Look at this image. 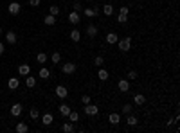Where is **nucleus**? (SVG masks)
<instances>
[{"label": "nucleus", "mask_w": 180, "mask_h": 133, "mask_svg": "<svg viewBox=\"0 0 180 133\" xmlns=\"http://www.w3.org/2000/svg\"><path fill=\"white\" fill-rule=\"evenodd\" d=\"M117 47H119L121 52H128V50L132 49V38H130V36L119 38V40H117Z\"/></svg>", "instance_id": "obj_1"}, {"label": "nucleus", "mask_w": 180, "mask_h": 133, "mask_svg": "<svg viewBox=\"0 0 180 133\" xmlns=\"http://www.w3.org/2000/svg\"><path fill=\"white\" fill-rule=\"evenodd\" d=\"M83 110H85V113H87V115H90V117H94V115H97V113H99L97 106H96V104H92V103L85 104V106H83Z\"/></svg>", "instance_id": "obj_2"}, {"label": "nucleus", "mask_w": 180, "mask_h": 133, "mask_svg": "<svg viewBox=\"0 0 180 133\" xmlns=\"http://www.w3.org/2000/svg\"><path fill=\"white\" fill-rule=\"evenodd\" d=\"M83 14H85L87 18H94V16L99 14V7H97V5H96V7H87V9H83Z\"/></svg>", "instance_id": "obj_3"}, {"label": "nucleus", "mask_w": 180, "mask_h": 133, "mask_svg": "<svg viewBox=\"0 0 180 133\" xmlns=\"http://www.w3.org/2000/svg\"><path fill=\"white\" fill-rule=\"evenodd\" d=\"M54 92H56V95H58L59 99H65V97L69 95V88H67V86H63V85H58Z\"/></svg>", "instance_id": "obj_4"}, {"label": "nucleus", "mask_w": 180, "mask_h": 133, "mask_svg": "<svg viewBox=\"0 0 180 133\" xmlns=\"http://www.w3.org/2000/svg\"><path fill=\"white\" fill-rule=\"evenodd\" d=\"M20 9H22V5L18 4V0H14V2H11V4H9V7H7V11H9V14H18V13H20Z\"/></svg>", "instance_id": "obj_5"}, {"label": "nucleus", "mask_w": 180, "mask_h": 133, "mask_svg": "<svg viewBox=\"0 0 180 133\" xmlns=\"http://www.w3.org/2000/svg\"><path fill=\"white\" fill-rule=\"evenodd\" d=\"M76 63H63V67H61V72L63 74H74L76 72Z\"/></svg>", "instance_id": "obj_6"}, {"label": "nucleus", "mask_w": 180, "mask_h": 133, "mask_svg": "<svg viewBox=\"0 0 180 133\" xmlns=\"http://www.w3.org/2000/svg\"><path fill=\"white\" fill-rule=\"evenodd\" d=\"M87 36H88V38H96V36H97V25L88 23V25H87Z\"/></svg>", "instance_id": "obj_7"}, {"label": "nucleus", "mask_w": 180, "mask_h": 133, "mask_svg": "<svg viewBox=\"0 0 180 133\" xmlns=\"http://www.w3.org/2000/svg\"><path fill=\"white\" fill-rule=\"evenodd\" d=\"M69 22H70L72 25H78V23L81 22V16H79V13H76V11H72V13L69 14Z\"/></svg>", "instance_id": "obj_8"}, {"label": "nucleus", "mask_w": 180, "mask_h": 133, "mask_svg": "<svg viewBox=\"0 0 180 133\" xmlns=\"http://www.w3.org/2000/svg\"><path fill=\"white\" fill-rule=\"evenodd\" d=\"M18 74H20V76H23V77H25V76H29V74H31V67H29L27 63H22V65L18 67Z\"/></svg>", "instance_id": "obj_9"}, {"label": "nucleus", "mask_w": 180, "mask_h": 133, "mask_svg": "<svg viewBox=\"0 0 180 133\" xmlns=\"http://www.w3.org/2000/svg\"><path fill=\"white\" fill-rule=\"evenodd\" d=\"M117 88H119V92H128L130 90V81L128 79H121L117 83Z\"/></svg>", "instance_id": "obj_10"}, {"label": "nucleus", "mask_w": 180, "mask_h": 133, "mask_svg": "<svg viewBox=\"0 0 180 133\" xmlns=\"http://www.w3.org/2000/svg\"><path fill=\"white\" fill-rule=\"evenodd\" d=\"M22 110H23V108H22V104H20V103H16V104H13V106H11V115H13V117H20V115H22Z\"/></svg>", "instance_id": "obj_11"}, {"label": "nucleus", "mask_w": 180, "mask_h": 133, "mask_svg": "<svg viewBox=\"0 0 180 133\" xmlns=\"http://www.w3.org/2000/svg\"><path fill=\"white\" fill-rule=\"evenodd\" d=\"M69 36H70V40H72V41H76V43H78V41L81 40V31H79V29H72V31L69 32Z\"/></svg>", "instance_id": "obj_12"}, {"label": "nucleus", "mask_w": 180, "mask_h": 133, "mask_svg": "<svg viewBox=\"0 0 180 133\" xmlns=\"http://www.w3.org/2000/svg\"><path fill=\"white\" fill-rule=\"evenodd\" d=\"M7 86H9L11 90H16V88L20 86V79H18V77H9V81H7Z\"/></svg>", "instance_id": "obj_13"}, {"label": "nucleus", "mask_w": 180, "mask_h": 133, "mask_svg": "<svg viewBox=\"0 0 180 133\" xmlns=\"http://www.w3.org/2000/svg\"><path fill=\"white\" fill-rule=\"evenodd\" d=\"M41 122H43V126H50V124L54 122V117H52V113H43V117H41Z\"/></svg>", "instance_id": "obj_14"}, {"label": "nucleus", "mask_w": 180, "mask_h": 133, "mask_svg": "<svg viewBox=\"0 0 180 133\" xmlns=\"http://www.w3.org/2000/svg\"><path fill=\"white\" fill-rule=\"evenodd\" d=\"M108 121H110V124H114V126H117V124L121 122V115L114 112V113H110V115H108Z\"/></svg>", "instance_id": "obj_15"}, {"label": "nucleus", "mask_w": 180, "mask_h": 133, "mask_svg": "<svg viewBox=\"0 0 180 133\" xmlns=\"http://www.w3.org/2000/svg\"><path fill=\"white\" fill-rule=\"evenodd\" d=\"M5 41H7L9 45H14V43H16V34H14L13 31L5 32Z\"/></svg>", "instance_id": "obj_16"}, {"label": "nucleus", "mask_w": 180, "mask_h": 133, "mask_svg": "<svg viewBox=\"0 0 180 133\" xmlns=\"http://www.w3.org/2000/svg\"><path fill=\"white\" fill-rule=\"evenodd\" d=\"M117 40H119V34H115V32H108L106 34V43L114 45V43H117Z\"/></svg>", "instance_id": "obj_17"}, {"label": "nucleus", "mask_w": 180, "mask_h": 133, "mask_svg": "<svg viewBox=\"0 0 180 133\" xmlns=\"http://www.w3.org/2000/svg\"><path fill=\"white\" fill-rule=\"evenodd\" d=\"M133 103H135L137 106H142V104L146 103V97H144L142 94H135V95H133Z\"/></svg>", "instance_id": "obj_18"}, {"label": "nucleus", "mask_w": 180, "mask_h": 133, "mask_svg": "<svg viewBox=\"0 0 180 133\" xmlns=\"http://www.w3.org/2000/svg\"><path fill=\"white\" fill-rule=\"evenodd\" d=\"M72 110H70V106L69 104H65V103H61L59 104V113L63 115V117H69V113H70Z\"/></svg>", "instance_id": "obj_19"}, {"label": "nucleus", "mask_w": 180, "mask_h": 133, "mask_svg": "<svg viewBox=\"0 0 180 133\" xmlns=\"http://www.w3.org/2000/svg\"><path fill=\"white\" fill-rule=\"evenodd\" d=\"M108 76H110L108 70H105V68H99V70H97V79H99V81H106Z\"/></svg>", "instance_id": "obj_20"}, {"label": "nucleus", "mask_w": 180, "mask_h": 133, "mask_svg": "<svg viewBox=\"0 0 180 133\" xmlns=\"http://www.w3.org/2000/svg\"><path fill=\"white\" fill-rule=\"evenodd\" d=\"M137 122H139V119H137L135 115H132V113L126 115V124H128V126H137Z\"/></svg>", "instance_id": "obj_21"}, {"label": "nucleus", "mask_w": 180, "mask_h": 133, "mask_svg": "<svg viewBox=\"0 0 180 133\" xmlns=\"http://www.w3.org/2000/svg\"><path fill=\"white\" fill-rule=\"evenodd\" d=\"M103 13H105V16H112L114 14V5L112 4H105L103 5Z\"/></svg>", "instance_id": "obj_22"}, {"label": "nucleus", "mask_w": 180, "mask_h": 133, "mask_svg": "<svg viewBox=\"0 0 180 133\" xmlns=\"http://www.w3.org/2000/svg\"><path fill=\"white\" fill-rule=\"evenodd\" d=\"M25 86H27V88H34V86H36V77L25 76Z\"/></svg>", "instance_id": "obj_23"}, {"label": "nucleus", "mask_w": 180, "mask_h": 133, "mask_svg": "<svg viewBox=\"0 0 180 133\" xmlns=\"http://www.w3.org/2000/svg\"><path fill=\"white\" fill-rule=\"evenodd\" d=\"M14 130H16V133H27V131H29V126H27L25 122H18Z\"/></svg>", "instance_id": "obj_24"}, {"label": "nucleus", "mask_w": 180, "mask_h": 133, "mask_svg": "<svg viewBox=\"0 0 180 133\" xmlns=\"http://www.w3.org/2000/svg\"><path fill=\"white\" fill-rule=\"evenodd\" d=\"M43 22H45V25H54V23H56V16H54V14H47V16L43 18Z\"/></svg>", "instance_id": "obj_25"}, {"label": "nucleus", "mask_w": 180, "mask_h": 133, "mask_svg": "<svg viewBox=\"0 0 180 133\" xmlns=\"http://www.w3.org/2000/svg\"><path fill=\"white\" fill-rule=\"evenodd\" d=\"M50 77V70L49 68H40V79H49Z\"/></svg>", "instance_id": "obj_26"}, {"label": "nucleus", "mask_w": 180, "mask_h": 133, "mask_svg": "<svg viewBox=\"0 0 180 133\" xmlns=\"http://www.w3.org/2000/svg\"><path fill=\"white\" fill-rule=\"evenodd\" d=\"M78 121H79V113H78V112H70V113H69V122L74 124V122H78Z\"/></svg>", "instance_id": "obj_27"}, {"label": "nucleus", "mask_w": 180, "mask_h": 133, "mask_svg": "<svg viewBox=\"0 0 180 133\" xmlns=\"http://www.w3.org/2000/svg\"><path fill=\"white\" fill-rule=\"evenodd\" d=\"M137 77H139V74H137V70H130V72L126 74V79H128V81H135Z\"/></svg>", "instance_id": "obj_28"}, {"label": "nucleus", "mask_w": 180, "mask_h": 133, "mask_svg": "<svg viewBox=\"0 0 180 133\" xmlns=\"http://www.w3.org/2000/svg\"><path fill=\"white\" fill-rule=\"evenodd\" d=\"M61 130H63L65 133H72L74 131V126H72V122H65V124L61 126Z\"/></svg>", "instance_id": "obj_29"}, {"label": "nucleus", "mask_w": 180, "mask_h": 133, "mask_svg": "<svg viewBox=\"0 0 180 133\" xmlns=\"http://www.w3.org/2000/svg\"><path fill=\"white\" fill-rule=\"evenodd\" d=\"M59 11H61V9H59V5H50V7H49V14L58 16V14H59Z\"/></svg>", "instance_id": "obj_30"}, {"label": "nucleus", "mask_w": 180, "mask_h": 133, "mask_svg": "<svg viewBox=\"0 0 180 133\" xmlns=\"http://www.w3.org/2000/svg\"><path fill=\"white\" fill-rule=\"evenodd\" d=\"M36 61H38V63H45V61H47V54H45V52H38Z\"/></svg>", "instance_id": "obj_31"}, {"label": "nucleus", "mask_w": 180, "mask_h": 133, "mask_svg": "<svg viewBox=\"0 0 180 133\" xmlns=\"http://www.w3.org/2000/svg\"><path fill=\"white\" fill-rule=\"evenodd\" d=\"M50 61H52V63H59V61H61V54H59V52H52Z\"/></svg>", "instance_id": "obj_32"}, {"label": "nucleus", "mask_w": 180, "mask_h": 133, "mask_svg": "<svg viewBox=\"0 0 180 133\" xmlns=\"http://www.w3.org/2000/svg\"><path fill=\"white\" fill-rule=\"evenodd\" d=\"M94 63H96V67H103V65H105V58H103V56H96Z\"/></svg>", "instance_id": "obj_33"}, {"label": "nucleus", "mask_w": 180, "mask_h": 133, "mask_svg": "<svg viewBox=\"0 0 180 133\" xmlns=\"http://www.w3.org/2000/svg\"><path fill=\"white\" fill-rule=\"evenodd\" d=\"M29 115H31V119H38V117H40V112H38V108H36V106H34V108H31Z\"/></svg>", "instance_id": "obj_34"}, {"label": "nucleus", "mask_w": 180, "mask_h": 133, "mask_svg": "<svg viewBox=\"0 0 180 133\" xmlns=\"http://www.w3.org/2000/svg\"><path fill=\"white\" fill-rule=\"evenodd\" d=\"M132 108H133V106H132V104H128V103H126V104H123V113H124V115L132 113Z\"/></svg>", "instance_id": "obj_35"}, {"label": "nucleus", "mask_w": 180, "mask_h": 133, "mask_svg": "<svg viewBox=\"0 0 180 133\" xmlns=\"http://www.w3.org/2000/svg\"><path fill=\"white\" fill-rule=\"evenodd\" d=\"M126 20H128V14H123V13H119V16H117V22H119V23H126Z\"/></svg>", "instance_id": "obj_36"}, {"label": "nucleus", "mask_w": 180, "mask_h": 133, "mask_svg": "<svg viewBox=\"0 0 180 133\" xmlns=\"http://www.w3.org/2000/svg\"><path fill=\"white\" fill-rule=\"evenodd\" d=\"M72 7H74V11H76V13H81V11H83V5H81L79 2H74V4H72Z\"/></svg>", "instance_id": "obj_37"}, {"label": "nucleus", "mask_w": 180, "mask_h": 133, "mask_svg": "<svg viewBox=\"0 0 180 133\" xmlns=\"http://www.w3.org/2000/svg\"><path fill=\"white\" fill-rule=\"evenodd\" d=\"M119 13H123V14H128V13H130V7H128V5H121Z\"/></svg>", "instance_id": "obj_38"}, {"label": "nucleus", "mask_w": 180, "mask_h": 133, "mask_svg": "<svg viewBox=\"0 0 180 133\" xmlns=\"http://www.w3.org/2000/svg\"><path fill=\"white\" fill-rule=\"evenodd\" d=\"M81 103H83V104H88V103H90V95H87V94H85V95L81 97Z\"/></svg>", "instance_id": "obj_39"}, {"label": "nucleus", "mask_w": 180, "mask_h": 133, "mask_svg": "<svg viewBox=\"0 0 180 133\" xmlns=\"http://www.w3.org/2000/svg\"><path fill=\"white\" fill-rule=\"evenodd\" d=\"M29 5L36 7V5H40V0H29Z\"/></svg>", "instance_id": "obj_40"}, {"label": "nucleus", "mask_w": 180, "mask_h": 133, "mask_svg": "<svg viewBox=\"0 0 180 133\" xmlns=\"http://www.w3.org/2000/svg\"><path fill=\"white\" fill-rule=\"evenodd\" d=\"M4 50H5V45H4V43L0 41V54H4Z\"/></svg>", "instance_id": "obj_41"}, {"label": "nucleus", "mask_w": 180, "mask_h": 133, "mask_svg": "<svg viewBox=\"0 0 180 133\" xmlns=\"http://www.w3.org/2000/svg\"><path fill=\"white\" fill-rule=\"evenodd\" d=\"M0 36H2V27H0Z\"/></svg>", "instance_id": "obj_42"}]
</instances>
